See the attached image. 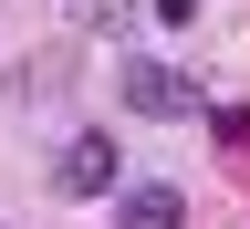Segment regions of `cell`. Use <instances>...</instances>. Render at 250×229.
<instances>
[{"label": "cell", "mask_w": 250, "mask_h": 229, "mask_svg": "<svg viewBox=\"0 0 250 229\" xmlns=\"http://www.w3.org/2000/svg\"><path fill=\"white\" fill-rule=\"evenodd\" d=\"M52 187H62V198H104V187H125V156H115V136H104V125L62 136V167H52Z\"/></svg>", "instance_id": "6da1fadb"}, {"label": "cell", "mask_w": 250, "mask_h": 229, "mask_svg": "<svg viewBox=\"0 0 250 229\" xmlns=\"http://www.w3.org/2000/svg\"><path fill=\"white\" fill-rule=\"evenodd\" d=\"M125 104H136V115H198V83H188L177 62L136 52V62H125Z\"/></svg>", "instance_id": "7a4b0ae2"}, {"label": "cell", "mask_w": 250, "mask_h": 229, "mask_svg": "<svg viewBox=\"0 0 250 229\" xmlns=\"http://www.w3.org/2000/svg\"><path fill=\"white\" fill-rule=\"evenodd\" d=\"M115 229H188V198H177L167 177H136V187L115 198Z\"/></svg>", "instance_id": "3957f363"}, {"label": "cell", "mask_w": 250, "mask_h": 229, "mask_svg": "<svg viewBox=\"0 0 250 229\" xmlns=\"http://www.w3.org/2000/svg\"><path fill=\"white\" fill-rule=\"evenodd\" d=\"M208 125H219V146H229V156H240V177H250V104H219Z\"/></svg>", "instance_id": "277c9868"}, {"label": "cell", "mask_w": 250, "mask_h": 229, "mask_svg": "<svg viewBox=\"0 0 250 229\" xmlns=\"http://www.w3.org/2000/svg\"><path fill=\"white\" fill-rule=\"evenodd\" d=\"M146 11L167 21V31H188V21H198V0H146Z\"/></svg>", "instance_id": "5b68a950"}]
</instances>
